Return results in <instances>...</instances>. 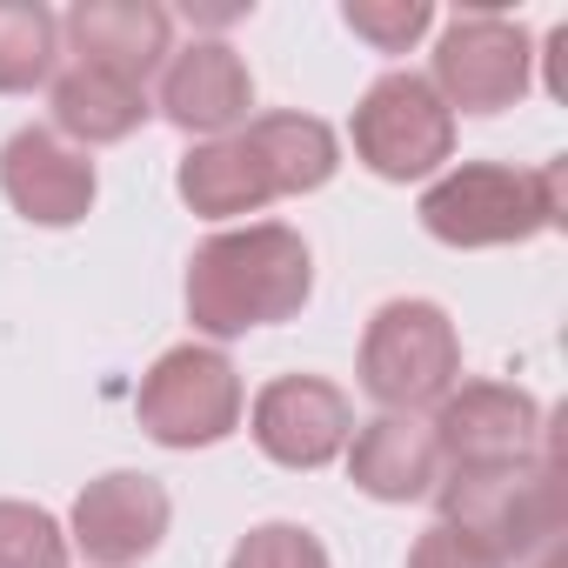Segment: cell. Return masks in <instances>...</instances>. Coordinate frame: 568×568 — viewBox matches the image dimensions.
Instances as JSON below:
<instances>
[{
  "mask_svg": "<svg viewBox=\"0 0 568 568\" xmlns=\"http://www.w3.org/2000/svg\"><path fill=\"white\" fill-rule=\"evenodd\" d=\"M342 21H348L375 54H408V48L435 28V8H428V0H348Z\"/></svg>",
  "mask_w": 568,
  "mask_h": 568,
  "instance_id": "obj_21",
  "label": "cell"
},
{
  "mask_svg": "<svg viewBox=\"0 0 568 568\" xmlns=\"http://www.w3.org/2000/svg\"><path fill=\"white\" fill-rule=\"evenodd\" d=\"M355 161L382 181H428L455 161V114L428 88V74H382L348 121Z\"/></svg>",
  "mask_w": 568,
  "mask_h": 568,
  "instance_id": "obj_5",
  "label": "cell"
},
{
  "mask_svg": "<svg viewBox=\"0 0 568 568\" xmlns=\"http://www.w3.org/2000/svg\"><path fill=\"white\" fill-rule=\"evenodd\" d=\"M254 108V74L227 41H194L181 54H168L161 68V114L181 134H207L227 141Z\"/></svg>",
  "mask_w": 568,
  "mask_h": 568,
  "instance_id": "obj_13",
  "label": "cell"
},
{
  "mask_svg": "<svg viewBox=\"0 0 568 568\" xmlns=\"http://www.w3.org/2000/svg\"><path fill=\"white\" fill-rule=\"evenodd\" d=\"M174 521V501L154 475H134V468H114L101 481H88L74 495V515H68V541L94 561V568H134L161 548Z\"/></svg>",
  "mask_w": 568,
  "mask_h": 568,
  "instance_id": "obj_10",
  "label": "cell"
},
{
  "mask_svg": "<svg viewBox=\"0 0 568 568\" xmlns=\"http://www.w3.org/2000/svg\"><path fill=\"white\" fill-rule=\"evenodd\" d=\"M462 382V335L435 302H382L362 335V388L382 415L435 408Z\"/></svg>",
  "mask_w": 568,
  "mask_h": 568,
  "instance_id": "obj_4",
  "label": "cell"
},
{
  "mask_svg": "<svg viewBox=\"0 0 568 568\" xmlns=\"http://www.w3.org/2000/svg\"><path fill=\"white\" fill-rule=\"evenodd\" d=\"M61 21L41 0H0V94H34L54 81Z\"/></svg>",
  "mask_w": 568,
  "mask_h": 568,
  "instance_id": "obj_18",
  "label": "cell"
},
{
  "mask_svg": "<svg viewBox=\"0 0 568 568\" xmlns=\"http://www.w3.org/2000/svg\"><path fill=\"white\" fill-rule=\"evenodd\" d=\"M148 114H154L148 108V88H128V81H114L101 68H68L54 81V128L68 141H81V154L128 141Z\"/></svg>",
  "mask_w": 568,
  "mask_h": 568,
  "instance_id": "obj_17",
  "label": "cell"
},
{
  "mask_svg": "<svg viewBox=\"0 0 568 568\" xmlns=\"http://www.w3.org/2000/svg\"><path fill=\"white\" fill-rule=\"evenodd\" d=\"M435 501H442V521L448 528H468L501 561L548 555L555 535H561V515H568L561 508L555 442H541V455L535 462H515V468H442Z\"/></svg>",
  "mask_w": 568,
  "mask_h": 568,
  "instance_id": "obj_3",
  "label": "cell"
},
{
  "mask_svg": "<svg viewBox=\"0 0 568 568\" xmlns=\"http://www.w3.org/2000/svg\"><path fill=\"white\" fill-rule=\"evenodd\" d=\"M174 187H181V201H187L201 221H241V214H261V207L274 201V181H267V168L254 161V148H247L241 134L187 148Z\"/></svg>",
  "mask_w": 568,
  "mask_h": 568,
  "instance_id": "obj_15",
  "label": "cell"
},
{
  "mask_svg": "<svg viewBox=\"0 0 568 568\" xmlns=\"http://www.w3.org/2000/svg\"><path fill=\"white\" fill-rule=\"evenodd\" d=\"M61 34L74 48V68H101L128 88H148V74H161L174 54V21L154 0H74Z\"/></svg>",
  "mask_w": 568,
  "mask_h": 568,
  "instance_id": "obj_11",
  "label": "cell"
},
{
  "mask_svg": "<svg viewBox=\"0 0 568 568\" xmlns=\"http://www.w3.org/2000/svg\"><path fill=\"white\" fill-rule=\"evenodd\" d=\"M134 415L161 448H214L241 428V375L221 348L181 342L141 375Z\"/></svg>",
  "mask_w": 568,
  "mask_h": 568,
  "instance_id": "obj_6",
  "label": "cell"
},
{
  "mask_svg": "<svg viewBox=\"0 0 568 568\" xmlns=\"http://www.w3.org/2000/svg\"><path fill=\"white\" fill-rule=\"evenodd\" d=\"M241 141H247L254 161L267 168L274 201H281V194H315V187H328L335 168H342V141H335V128L315 121V114H254Z\"/></svg>",
  "mask_w": 568,
  "mask_h": 568,
  "instance_id": "obj_16",
  "label": "cell"
},
{
  "mask_svg": "<svg viewBox=\"0 0 568 568\" xmlns=\"http://www.w3.org/2000/svg\"><path fill=\"white\" fill-rule=\"evenodd\" d=\"M348 481L375 501H422L442 481V448L415 415H375L348 435Z\"/></svg>",
  "mask_w": 568,
  "mask_h": 568,
  "instance_id": "obj_14",
  "label": "cell"
},
{
  "mask_svg": "<svg viewBox=\"0 0 568 568\" xmlns=\"http://www.w3.org/2000/svg\"><path fill=\"white\" fill-rule=\"evenodd\" d=\"M422 227L442 247H508L561 227V161L508 168V161H462L422 194Z\"/></svg>",
  "mask_w": 568,
  "mask_h": 568,
  "instance_id": "obj_2",
  "label": "cell"
},
{
  "mask_svg": "<svg viewBox=\"0 0 568 568\" xmlns=\"http://www.w3.org/2000/svg\"><path fill=\"white\" fill-rule=\"evenodd\" d=\"M94 161L81 148H68L48 128H21L8 148H0V194L14 201L21 221L34 227H74L94 207Z\"/></svg>",
  "mask_w": 568,
  "mask_h": 568,
  "instance_id": "obj_12",
  "label": "cell"
},
{
  "mask_svg": "<svg viewBox=\"0 0 568 568\" xmlns=\"http://www.w3.org/2000/svg\"><path fill=\"white\" fill-rule=\"evenodd\" d=\"M0 568H68V528L34 501H0Z\"/></svg>",
  "mask_w": 568,
  "mask_h": 568,
  "instance_id": "obj_19",
  "label": "cell"
},
{
  "mask_svg": "<svg viewBox=\"0 0 568 568\" xmlns=\"http://www.w3.org/2000/svg\"><path fill=\"white\" fill-rule=\"evenodd\" d=\"M528 68H535V48H528L521 21H508L501 8H468L442 28L428 88L442 94L448 114L455 108L462 114H501L528 94Z\"/></svg>",
  "mask_w": 568,
  "mask_h": 568,
  "instance_id": "obj_7",
  "label": "cell"
},
{
  "mask_svg": "<svg viewBox=\"0 0 568 568\" xmlns=\"http://www.w3.org/2000/svg\"><path fill=\"white\" fill-rule=\"evenodd\" d=\"M435 448H442V468H515V462H535L541 442H548V415L528 388H508V382H462L435 402V422H428Z\"/></svg>",
  "mask_w": 568,
  "mask_h": 568,
  "instance_id": "obj_8",
  "label": "cell"
},
{
  "mask_svg": "<svg viewBox=\"0 0 568 568\" xmlns=\"http://www.w3.org/2000/svg\"><path fill=\"white\" fill-rule=\"evenodd\" d=\"M247 422H254V448L274 468H295V475L328 468L348 448V435H355L348 395L335 382H322V375H274L254 395V415Z\"/></svg>",
  "mask_w": 568,
  "mask_h": 568,
  "instance_id": "obj_9",
  "label": "cell"
},
{
  "mask_svg": "<svg viewBox=\"0 0 568 568\" xmlns=\"http://www.w3.org/2000/svg\"><path fill=\"white\" fill-rule=\"evenodd\" d=\"M408 568H508L488 541H475L468 528H448V521H435V528H422V541L408 548Z\"/></svg>",
  "mask_w": 568,
  "mask_h": 568,
  "instance_id": "obj_22",
  "label": "cell"
},
{
  "mask_svg": "<svg viewBox=\"0 0 568 568\" xmlns=\"http://www.w3.org/2000/svg\"><path fill=\"white\" fill-rule=\"evenodd\" d=\"M227 568H335V561H328V548H322L315 528H302V521H261V528H247L234 541Z\"/></svg>",
  "mask_w": 568,
  "mask_h": 568,
  "instance_id": "obj_20",
  "label": "cell"
},
{
  "mask_svg": "<svg viewBox=\"0 0 568 568\" xmlns=\"http://www.w3.org/2000/svg\"><path fill=\"white\" fill-rule=\"evenodd\" d=\"M315 295V254L295 227L247 221L221 227L187 261V322L207 342H234L247 328L295 322Z\"/></svg>",
  "mask_w": 568,
  "mask_h": 568,
  "instance_id": "obj_1",
  "label": "cell"
}]
</instances>
